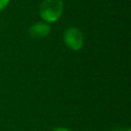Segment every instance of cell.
<instances>
[{
	"instance_id": "obj_1",
	"label": "cell",
	"mask_w": 131,
	"mask_h": 131,
	"mask_svg": "<svg viewBox=\"0 0 131 131\" xmlns=\"http://www.w3.org/2000/svg\"><path fill=\"white\" fill-rule=\"evenodd\" d=\"M63 9L62 0H43L40 4L39 14L47 23H55L61 16Z\"/></svg>"
},
{
	"instance_id": "obj_6",
	"label": "cell",
	"mask_w": 131,
	"mask_h": 131,
	"mask_svg": "<svg viewBox=\"0 0 131 131\" xmlns=\"http://www.w3.org/2000/svg\"><path fill=\"white\" fill-rule=\"evenodd\" d=\"M127 131H130V130H129V129H128V130H127Z\"/></svg>"
},
{
	"instance_id": "obj_5",
	"label": "cell",
	"mask_w": 131,
	"mask_h": 131,
	"mask_svg": "<svg viewBox=\"0 0 131 131\" xmlns=\"http://www.w3.org/2000/svg\"><path fill=\"white\" fill-rule=\"evenodd\" d=\"M53 131H70L69 129H66V128H61V127H57L55 129H53Z\"/></svg>"
},
{
	"instance_id": "obj_2",
	"label": "cell",
	"mask_w": 131,
	"mask_h": 131,
	"mask_svg": "<svg viewBox=\"0 0 131 131\" xmlns=\"http://www.w3.org/2000/svg\"><path fill=\"white\" fill-rule=\"evenodd\" d=\"M63 41L69 48L78 51L83 47L84 44L83 34L77 28H69L63 34Z\"/></svg>"
},
{
	"instance_id": "obj_3",
	"label": "cell",
	"mask_w": 131,
	"mask_h": 131,
	"mask_svg": "<svg viewBox=\"0 0 131 131\" xmlns=\"http://www.w3.org/2000/svg\"><path fill=\"white\" fill-rule=\"evenodd\" d=\"M50 33V27L44 23H37L30 27L29 34L33 39H42Z\"/></svg>"
},
{
	"instance_id": "obj_4",
	"label": "cell",
	"mask_w": 131,
	"mask_h": 131,
	"mask_svg": "<svg viewBox=\"0 0 131 131\" xmlns=\"http://www.w3.org/2000/svg\"><path fill=\"white\" fill-rule=\"evenodd\" d=\"M9 1H10V0H0V11L3 10V9L8 5Z\"/></svg>"
}]
</instances>
